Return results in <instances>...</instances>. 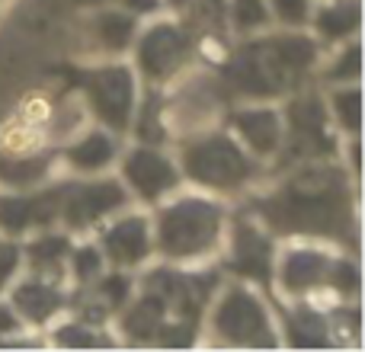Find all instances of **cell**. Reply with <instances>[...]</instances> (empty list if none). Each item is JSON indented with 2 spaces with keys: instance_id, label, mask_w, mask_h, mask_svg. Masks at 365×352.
Wrapping results in <instances>:
<instances>
[{
  "instance_id": "obj_1",
  "label": "cell",
  "mask_w": 365,
  "mask_h": 352,
  "mask_svg": "<svg viewBox=\"0 0 365 352\" xmlns=\"http://www.w3.org/2000/svg\"><path fill=\"white\" fill-rule=\"evenodd\" d=\"M221 224V212L208 202H180L160 221V250L170 257H192V253L208 250V244H215Z\"/></svg>"
},
{
  "instance_id": "obj_2",
  "label": "cell",
  "mask_w": 365,
  "mask_h": 352,
  "mask_svg": "<svg viewBox=\"0 0 365 352\" xmlns=\"http://www.w3.org/2000/svg\"><path fill=\"white\" fill-rule=\"evenodd\" d=\"M182 164L195 182L212 189H237L253 176L250 160L240 154V147L231 138H218V135L189 145L182 151Z\"/></svg>"
},
{
  "instance_id": "obj_3",
  "label": "cell",
  "mask_w": 365,
  "mask_h": 352,
  "mask_svg": "<svg viewBox=\"0 0 365 352\" xmlns=\"http://www.w3.org/2000/svg\"><path fill=\"white\" fill-rule=\"evenodd\" d=\"M87 87H90V100L100 109L103 122H113L115 128H125L128 109H132V77L122 68H109V71L90 74Z\"/></svg>"
},
{
  "instance_id": "obj_4",
  "label": "cell",
  "mask_w": 365,
  "mask_h": 352,
  "mask_svg": "<svg viewBox=\"0 0 365 352\" xmlns=\"http://www.w3.org/2000/svg\"><path fill=\"white\" fill-rule=\"evenodd\" d=\"M125 180L132 182V189L141 199H160L164 192H170L177 186V167L158 151L138 147L125 157Z\"/></svg>"
},
{
  "instance_id": "obj_5",
  "label": "cell",
  "mask_w": 365,
  "mask_h": 352,
  "mask_svg": "<svg viewBox=\"0 0 365 352\" xmlns=\"http://www.w3.org/2000/svg\"><path fill=\"white\" fill-rule=\"evenodd\" d=\"M186 51H189V38H182L173 26H158L141 42V68H145L148 77L164 81L167 74H173L180 68Z\"/></svg>"
},
{
  "instance_id": "obj_6",
  "label": "cell",
  "mask_w": 365,
  "mask_h": 352,
  "mask_svg": "<svg viewBox=\"0 0 365 352\" xmlns=\"http://www.w3.org/2000/svg\"><path fill=\"white\" fill-rule=\"evenodd\" d=\"M218 327L234 343H259L266 330V314L247 291H231L218 311Z\"/></svg>"
},
{
  "instance_id": "obj_7",
  "label": "cell",
  "mask_w": 365,
  "mask_h": 352,
  "mask_svg": "<svg viewBox=\"0 0 365 352\" xmlns=\"http://www.w3.org/2000/svg\"><path fill=\"white\" fill-rule=\"evenodd\" d=\"M122 202H125V195H122V189L113 186V182L87 186V189H77V192L68 199L64 218H68L74 227H83V224H93L96 218H103V214L113 212V208L122 205Z\"/></svg>"
},
{
  "instance_id": "obj_8",
  "label": "cell",
  "mask_w": 365,
  "mask_h": 352,
  "mask_svg": "<svg viewBox=\"0 0 365 352\" xmlns=\"http://www.w3.org/2000/svg\"><path fill=\"white\" fill-rule=\"evenodd\" d=\"M148 227L141 218H125L106 231V253L115 263H141L148 257Z\"/></svg>"
},
{
  "instance_id": "obj_9",
  "label": "cell",
  "mask_w": 365,
  "mask_h": 352,
  "mask_svg": "<svg viewBox=\"0 0 365 352\" xmlns=\"http://www.w3.org/2000/svg\"><path fill=\"white\" fill-rule=\"evenodd\" d=\"M234 128L244 135V141L257 154H272L279 147V138H282L279 115L269 113V109H253V113L234 115Z\"/></svg>"
},
{
  "instance_id": "obj_10",
  "label": "cell",
  "mask_w": 365,
  "mask_h": 352,
  "mask_svg": "<svg viewBox=\"0 0 365 352\" xmlns=\"http://www.w3.org/2000/svg\"><path fill=\"white\" fill-rule=\"evenodd\" d=\"M266 240L259 231H253L250 224H240V231L234 234V269L247 272V276L263 279V272H269L266 266Z\"/></svg>"
},
{
  "instance_id": "obj_11",
  "label": "cell",
  "mask_w": 365,
  "mask_h": 352,
  "mask_svg": "<svg viewBox=\"0 0 365 352\" xmlns=\"http://www.w3.org/2000/svg\"><path fill=\"white\" fill-rule=\"evenodd\" d=\"M113 154H115L113 138H106V135H87V141L71 147L68 157H71V164L81 167V170H100L103 164L113 160Z\"/></svg>"
},
{
  "instance_id": "obj_12",
  "label": "cell",
  "mask_w": 365,
  "mask_h": 352,
  "mask_svg": "<svg viewBox=\"0 0 365 352\" xmlns=\"http://www.w3.org/2000/svg\"><path fill=\"white\" fill-rule=\"evenodd\" d=\"M359 26V6L353 4H336V6H327V10L317 13V29L324 32L327 38H343L349 32H356Z\"/></svg>"
},
{
  "instance_id": "obj_13",
  "label": "cell",
  "mask_w": 365,
  "mask_h": 352,
  "mask_svg": "<svg viewBox=\"0 0 365 352\" xmlns=\"http://www.w3.org/2000/svg\"><path fill=\"white\" fill-rule=\"evenodd\" d=\"M16 304L29 317L45 321V317H48L55 308H61V295H55L51 289H45V285L36 282V285H23V289L16 291Z\"/></svg>"
},
{
  "instance_id": "obj_14",
  "label": "cell",
  "mask_w": 365,
  "mask_h": 352,
  "mask_svg": "<svg viewBox=\"0 0 365 352\" xmlns=\"http://www.w3.org/2000/svg\"><path fill=\"white\" fill-rule=\"evenodd\" d=\"M266 19V6L263 0H234V23L250 29V26H259Z\"/></svg>"
},
{
  "instance_id": "obj_15",
  "label": "cell",
  "mask_w": 365,
  "mask_h": 352,
  "mask_svg": "<svg viewBox=\"0 0 365 352\" xmlns=\"http://www.w3.org/2000/svg\"><path fill=\"white\" fill-rule=\"evenodd\" d=\"M272 6H276L279 16H282L285 23H292V26H302L304 19H308V13H311L308 0H272Z\"/></svg>"
},
{
  "instance_id": "obj_16",
  "label": "cell",
  "mask_w": 365,
  "mask_h": 352,
  "mask_svg": "<svg viewBox=\"0 0 365 352\" xmlns=\"http://www.w3.org/2000/svg\"><path fill=\"white\" fill-rule=\"evenodd\" d=\"M173 4H182V0H173Z\"/></svg>"
}]
</instances>
